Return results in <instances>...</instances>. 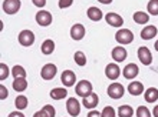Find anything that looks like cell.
<instances>
[{"mask_svg": "<svg viewBox=\"0 0 158 117\" xmlns=\"http://www.w3.org/2000/svg\"><path fill=\"white\" fill-rule=\"evenodd\" d=\"M33 117H49V116H48V113H46L45 110L42 109V110H39V111H36V113L33 114Z\"/></svg>", "mask_w": 158, "mask_h": 117, "instance_id": "obj_37", "label": "cell"}, {"mask_svg": "<svg viewBox=\"0 0 158 117\" xmlns=\"http://www.w3.org/2000/svg\"><path fill=\"white\" fill-rule=\"evenodd\" d=\"M88 117H102V114L99 111H96V110H91L89 113H88Z\"/></svg>", "mask_w": 158, "mask_h": 117, "instance_id": "obj_38", "label": "cell"}, {"mask_svg": "<svg viewBox=\"0 0 158 117\" xmlns=\"http://www.w3.org/2000/svg\"><path fill=\"white\" fill-rule=\"evenodd\" d=\"M72 3H73V0H59V7L60 9H68V7H71Z\"/></svg>", "mask_w": 158, "mask_h": 117, "instance_id": "obj_34", "label": "cell"}, {"mask_svg": "<svg viewBox=\"0 0 158 117\" xmlns=\"http://www.w3.org/2000/svg\"><path fill=\"white\" fill-rule=\"evenodd\" d=\"M33 2V4L36 6V7H45V4H46V0H32Z\"/></svg>", "mask_w": 158, "mask_h": 117, "instance_id": "obj_36", "label": "cell"}, {"mask_svg": "<svg viewBox=\"0 0 158 117\" xmlns=\"http://www.w3.org/2000/svg\"><path fill=\"white\" fill-rule=\"evenodd\" d=\"M52 20H53V17H52V14H50V12H48V10H39L38 13H36V23H38L39 26H42V27H46V26H50L52 25Z\"/></svg>", "mask_w": 158, "mask_h": 117, "instance_id": "obj_3", "label": "cell"}, {"mask_svg": "<svg viewBox=\"0 0 158 117\" xmlns=\"http://www.w3.org/2000/svg\"><path fill=\"white\" fill-rule=\"evenodd\" d=\"M98 103H99V99H98V94L96 93L92 92L91 94H88L86 97H83V100H82V104L85 109L88 110H94L98 106Z\"/></svg>", "mask_w": 158, "mask_h": 117, "instance_id": "obj_10", "label": "cell"}, {"mask_svg": "<svg viewBox=\"0 0 158 117\" xmlns=\"http://www.w3.org/2000/svg\"><path fill=\"white\" fill-rule=\"evenodd\" d=\"M102 117H117V111L114 110V107L111 106H106L104 110H102Z\"/></svg>", "mask_w": 158, "mask_h": 117, "instance_id": "obj_31", "label": "cell"}, {"mask_svg": "<svg viewBox=\"0 0 158 117\" xmlns=\"http://www.w3.org/2000/svg\"><path fill=\"white\" fill-rule=\"evenodd\" d=\"M132 19L135 23H138V25H147V23L150 21V14L145 12H135Z\"/></svg>", "mask_w": 158, "mask_h": 117, "instance_id": "obj_20", "label": "cell"}, {"mask_svg": "<svg viewBox=\"0 0 158 117\" xmlns=\"http://www.w3.org/2000/svg\"><path fill=\"white\" fill-rule=\"evenodd\" d=\"M121 74V69L117 63H109L108 66L105 67V76L109 80H117Z\"/></svg>", "mask_w": 158, "mask_h": 117, "instance_id": "obj_12", "label": "cell"}, {"mask_svg": "<svg viewBox=\"0 0 158 117\" xmlns=\"http://www.w3.org/2000/svg\"><path fill=\"white\" fill-rule=\"evenodd\" d=\"M115 40L119 43L121 46L129 44V43L134 42V33L129 29H121L115 33Z\"/></svg>", "mask_w": 158, "mask_h": 117, "instance_id": "obj_1", "label": "cell"}, {"mask_svg": "<svg viewBox=\"0 0 158 117\" xmlns=\"http://www.w3.org/2000/svg\"><path fill=\"white\" fill-rule=\"evenodd\" d=\"M71 37L73 39V40H82L83 37H85V27H83V25H81V23H76V25H73L71 27Z\"/></svg>", "mask_w": 158, "mask_h": 117, "instance_id": "obj_15", "label": "cell"}, {"mask_svg": "<svg viewBox=\"0 0 158 117\" xmlns=\"http://www.w3.org/2000/svg\"><path fill=\"white\" fill-rule=\"evenodd\" d=\"M158 33V29L155 26H145L144 29L141 30V39L142 40H151L154 39Z\"/></svg>", "mask_w": 158, "mask_h": 117, "instance_id": "obj_17", "label": "cell"}, {"mask_svg": "<svg viewBox=\"0 0 158 117\" xmlns=\"http://www.w3.org/2000/svg\"><path fill=\"white\" fill-rule=\"evenodd\" d=\"M13 89L16 92H25L26 89H27V80H26V77H19V79L13 80Z\"/></svg>", "mask_w": 158, "mask_h": 117, "instance_id": "obj_22", "label": "cell"}, {"mask_svg": "<svg viewBox=\"0 0 158 117\" xmlns=\"http://www.w3.org/2000/svg\"><path fill=\"white\" fill-rule=\"evenodd\" d=\"M40 50L43 55H52L55 50V42L53 40H50V39H48V40H45V42L42 43L40 46Z\"/></svg>", "mask_w": 158, "mask_h": 117, "instance_id": "obj_23", "label": "cell"}, {"mask_svg": "<svg viewBox=\"0 0 158 117\" xmlns=\"http://www.w3.org/2000/svg\"><path fill=\"white\" fill-rule=\"evenodd\" d=\"M73 60H75V63L81 67L86 64V56H85L83 51H76L75 56H73Z\"/></svg>", "mask_w": 158, "mask_h": 117, "instance_id": "obj_29", "label": "cell"}, {"mask_svg": "<svg viewBox=\"0 0 158 117\" xmlns=\"http://www.w3.org/2000/svg\"><path fill=\"white\" fill-rule=\"evenodd\" d=\"M92 83L91 81H88V80H81L76 83V87H75V92L79 97H86L88 94H91L92 93Z\"/></svg>", "mask_w": 158, "mask_h": 117, "instance_id": "obj_2", "label": "cell"}, {"mask_svg": "<svg viewBox=\"0 0 158 117\" xmlns=\"http://www.w3.org/2000/svg\"><path fill=\"white\" fill-rule=\"evenodd\" d=\"M7 117H25V114L22 113V111H12Z\"/></svg>", "mask_w": 158, "mask_h": 117, "instance_id": "obj_39", "label": "cell"}, {"mask_svg": "<svg viewBox=\"0 0 158 117\" xmlns=\"http://www.w3.org/2000/svg\"><path fill=\"white\" fill-rule=\"evenodd\" d=\"M138 73H139V67H138L135 63H129V64H127V66L124 67V70H122L124 77L125 79H128V80L135 79V77L138 76Z\"/></svg>", "mask_w": 158, "mask_h": 117, "instance_id": "obj_11", "label": "cell"}, {"mask_svg": "<svg viewBox=\"0 0 158 117\" xmlns=\"http://www.w3.org/2000/svg\"><path fill=\"white\" fill-rule=\"evenodd\" d=\"M19 43L23 47H30L35 43V33L32 30H22L19 33Z\"/></svg>", "mask_w": 158, "mask_h": 117, "instance_id": "obj_5", "label": "cell"}, {"mask_svg": "<svg viewBox=\"0 0 158 117\" xmlns=\"http://www.w3.org/2000/svg\"><path fill=\"white\" fill-rule=\"evenodd\" d=\"M118 116L119 117H132L134 116V109L128 104H122L118 107Z\"/></svg>", "mask_w": 158, "mask_h": 117, "instance_id": "obj_25", "label": "cell"}, {"mask_svg": "<svg viewBox=\"0 0 158 117\" xmlns=\"http://www.w3.org/2000/svg\"><path fill=\"white\" fill-rule=\"evenodd\" d=\"M9 76V67L7 64H4V63H0V80L3 81V80L7 79Z\"/></svg>", "mask_w": 158, "mask_h": 117, "instance_id": "obj_32", "label": "cell"}, {"mask_svg": "<svg viewBox=\"0 0 158 117\" xmlns=\"http://www.w3.org/2000/svg\"><path fill=\"white\" fill-rule=\"evenodd\" d=\"M56 71H58V67L53 63H48L45 66L42 67L40 70V76L43 80H52L56 76Z\"/></svg>", "mask_w": 158, "mask_h": 117, "instance_id": "obj_7", "label": "cell"}, {"mask_svg": "<svg viewBox=\"0 0 158 117\" xmlns=\"http://www.w3.org/2000/svg\"><path fill=\"white\" fill-rule=\"evenodd\" d=\"M128 92L129 94H132V96H141L142 93H144V84L141 81H131L128 86Z\"/></svg>", "mask_w": 158, "mask_h": 117, "instance_id": "obj_18", "label": "cell"}, {"mask_svg": "<svg viewBox=\"0 0 158 117\" xmlns=\"http://www.w3.org/2000/svg\"><path fill=\"white\" fill-rule=\"evenodd\" d=\"M29 104V100H27V97L26 96H17L16 100H15V106H16L17 110H23L27 107Z\"/></svg>", "mask_w": 158, "mask_h": 117, "instance_id": "obj_27", "label": "cell"}, {"mask_svg": "<svg viewBox=\"0 0 158 117\" xmlns=\"http://www.w3.org/2000/svg\"><path fill=\"white\" fill-rule=\"evenodd\" d=\"M42 109H43L46 113H48V116H49V117H55V114H56V111H55V107H53V106H50V104L43 106Z\"/></svg>", "mask_w": 158, "mask_h": 117, "instance_id": "obj_33", "label": "cell"}, {"mask_svg": "<svg viewBox=\"0 0 158 117\" xmlns=\"http://www.w3.org/2000/svg\"><path fill=\"white\" fill-rule=\"evenodd\" d=\"M138 58H139V62H141L142 64L150 66L151 63H152V55H151L150 49L145 46L139 47V49H138Z\"/></svg>", "mask_w": 158, "mask_h": 117, "instance_id": "obj_9", "label": "cell"}, {"mask_svg": "<svg viewBox=\"0 0 158 117\" xmlns=\"http://www.w3.org/2000/svg\"><path fill=\"white\" fill-rule=\"evenodd\" d=\"M145 100L148 103H155L158 100V89L150 87L145 90Z\"/></svg>", "mask_w": 158, "mask_h": 117, "instance_id": "obj_24", "label": "cell"}, {"mask_svg": "<svg viewBox=\"0 0 158 117\" xmlns=\"http://www.w3.org/2000/svg\"><path fill=\"white\" fill-rule=\"evenodd\" d=\"M154 47H155V50H157V51H158V40H157V42H155V44H154Z\"/></svg>", "mask_w": 158, "mask_h": 117, "instance_id": "obj_42", "label": "cell"}, {"mask_svg": "<svg viewBox=\"0 0 158 117\" xmlns=\"http://www.w3.org/2000/svg\"><path fill=\"white\" fill-rule=\"evenodd\" d=\"M137 117H151V111L145 106H139L137 109Z\"/></svg>", "mask_w": 158, "mask_h": 117, "instance_id": "obj_30", "label": "cell"}, {"mask_svg": "<svg viewBox=\"0 0 158 117\" xmlns=\"http://www.w3.org/2000/svg\"><path fill=\"white\" fill-rule=\"evenodd\" d=\"M99 3H102V4H109V3H112V0H98Z\"/></svg>", "mask_w": 158, "mask_h": 117, "instance_id": "obj_41", "label": "cell"}, {"mask_svg": "<svg viewBox=\"0 0 158 117\" xmlns=\"http://www.w3.org/2000/svg\"><path fill=\"white\" fill-rule=\"evenodd\" d=\"M105 20H106V23H108L111 27H121L122 26V23H124V19H122V16H119L118 13H108L106 16H105Z\"/></svg>", "mask_w": 158, "mask_h": 117, "instance_id": "obj_13", "label": "cell"}, {"mask_svg": "<svg viewBox=\"0 0 158 117\" xmlns=\"http://www.w3.org/2000/svg\"><path fill=\"white\" fill-rule=\"evenodd\" d=\"M20 0H4L3 2V12L6 14H16L20 10Z\"/></svg>", "mask_w": 158, "mask_h": 117, "instance_id": "obj_4", "label": "cell"}, {"mask_svg": "<svg viewBox=\"0 0 158 117\" xmlns=\"http://www.w3.org/2000/svg\"><path fill=\"white\" fill-rule=\"evenodd\" d=\"M68 96V90L65 87H56L53 90H50V97L55 100H62Z\"/></svg>", "mask_w": 158, "mask_h": 117, "instance_id": "obj_21", "label": "cell"}, {"mask_svg": "<svg viewBox=\"0 0 158 117\" xmlns=\"http://www.w3.org/2000/svg\"><path fill=\"white\" fill-rule=\"evenodd\" d=\"M88 19H91L92 21H99L102 19V10L99 7H89L86 10Z\"/></svg>", "mask_w": 158, "mask_h": 117, "instance_id": "obj_19", "label": "cell"}, {"mask_svg": "<svg viewBox=\"0 0 158 117\" xmlns=\"http://www.w3.org/2000/svg\"><path fill=\"white\" fill-rule=\"evenodd\" d=\"M147 13L151 16H158V0H150L147 4Z\"/></svg>", "mask_w": 158, "mask_h": 117, "instance_id": "obj_26", "label": "cell"}, {"mask_svg": "<svg viewBox=\"0 0 158 117\" xmlns=\"http://www.w3.org/2000/svg\"><path fill=\"white\" fill-rule=\"evenodd\" d=\"M66 110H68V113L71 114L72 117L79 116V113H81V103L78 101V99H75V97L68 99V101H66Z\"/></svg>", "mask_w": 158, "mask_h": 117, "instance_id": "obj_8", "label": "cell"}, {"mask_svg": "<svg viewBox=\"0 0 158 117\" xmlns=\"http://www.w3.org/2000/svg\"><path fill=\"white\" fill-rule=\"evenodd\" d=\"M106 93H108V96L111 97V99H114V100H118V99H121V97L124 96L125 93V89L122 84L119 83H112L109 84L108 90H106Z\"/></svg>", "mask_w": 158, "mask_h": 117, "instance_id": "obj_6", "label": "cell"}, {"mask_svg": "<svg viewBox=\"0 0 158 117\" xmlns=\"http://www.w3.org/2000/svg\"><path fill=\"white\" fill-rule=\"evenodd\" d=\"M60 80H62V83L65 87H72V86H75V83H76V76L72 70H65L62 73Z\"/></svg>", "mask_w": 158, "mask_h": 117, "instance_id": "obj_14", "label": "cell"}, {"mask_svg": "<svg viewBox=\"0 0 158 117\" xmlns=\"http://www.w3.org/2000/svg\"><path fill=\"white\" fill-rule=\"evenodd\" d=\"M7 89L4 87L3 84H2V86H0V100H4V99H6V97H7Z\"/></svg>", "mask_w": 158, "mask_h": 117, "instance_id": "obj_35", "label": "cell"}, {"mask_svg": "<svg viewBox=\"0 0 158 117\" xmlns=\"http://www.w3.org/2000/svg\"><path fill=\"white\" fill-rule=\"evenodd\" d=\"M111 56H112L114 62L115 63H122L127 58V50H125L122 46H117L112 49V53H111Z\"/></svg>", "mask_w": 158, "mask_h": 117, "instance_id": "obj_16", "label": "cell"}, {"mask_svg": "<svg viewBox=\"0 0 158 117\" xmlns=\"http://www.w3.org/2000/svg\"><path fill=\"white\" fill-rule=\"evenodd\" d=\"M152 116H154V117H158V104L155 106L154 109H152Z\"/></svg>", "mask_w": 158, "mask_h": 117, "instance_id": "obj_40", "label": "cell"}, {"mask_svg": "<svg viewBox=\"0 0 158 117\" xmlns=\"http://www.w3.org/2000/svg\"><path fill=\"white\" fill-rule=\"evenodd\" d=\"M12 76L15 77V79H19V77H26V70L23 66H19V64H16V66L12 69Z\"/></svg>", "mask_w": 158, "mask_h": 117, "instance_id": "obj_28", "label": "cell"}]
</instances>
